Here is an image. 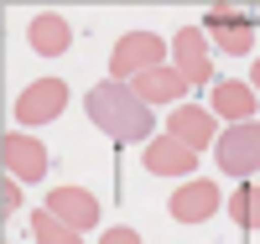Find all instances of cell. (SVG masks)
Wrapping results in <instances>:
<instances>
[{
  "label": "cell",
  "instance_id": "cell-1",
  "mask_svg": "<svg viewBox=\"0 0 260 244\" xmlns=\"http://www.w3.org/2000/svg\"><path fill=\"white\" fill-rule=\"evenodd\" d=\"M89 120L110 135L115 146H136V141H146L151 135V104L136 94L130 83H94V94H89Z\"/></svg>",
  "mask_w": 260,
  "mask_h": 244
},
{
  "label": "cell",
  "instance_id": "cell-2",
  "mask_svg": "<svg viewBox=\"0 0 260 244\" xmlns=\"http://www.w3.org/2000/svg\"><path fill=\"white\" fill-rule=\"evenodd\" d=\"M172 42H161L156 31H130L115 42V52H110V73L115 78H141L151 68H161V57H167Z\"/></svg>",
  "mask_w": 260,
  "mask_h": 244
},
{
  "label": "cell",
  "instance_id": "cell-3",
  "mask_svg": "<svg viewBox=\"0 0 260 244\" xmlns=\"http://www.w3.org/2000/svg\"><path fill=\"white\" fill-rule=\"evenodd\" d=\"M68 109V83L62 78H37L16 94V125H52Z\"/></svg>",
  "mask_w": 260,
  "mask_h": 244
},
{
  "label": "cell",
  "instance_id": "cell-4",
  "mask_svg": "<svg viewBox=\"0 0 260 244\" xmlns=\"http://www.w3.org/2000/svg\"><path fill=\"white\" fill-rule=\"evenodd\" d=\"M219 171H229V177L260 171V125L255 120H240L219 135Z\"/></svg>",
  "mask_w": 260,
  "mask_h": 244
},
{
  "label": "cell",
  "instance_id": "cell-5",
  "mask_svg": "<svg viewBox=\"0 0 260 244\" xmlns=\"http://www.w3.org/2000/svg\"><path fill=\"white\" fill-rule=\"evenodd\" d=\"M172 68L182 73V83H213V62H208V31L203 26H182L172 42Z\"/></svg>",
  "mask_w": 260,
  "mask_h": 244
},
{
  "label": "cell",
  "instance_id": "cell-6",
  "mask_svg": "<svg viewBox=\"0 0 260 244\" xmlns=\"http://www.w3.org/2000/svg\"><path fill=\"white\" fill-rule=\"evenodd\" d=\"M0 161H6V171L16 182H42V177H47V151H42L31 135H6Z\"/></svg>",
  "mask_w": 260,
  "mask_h": 244
},
{
  "label": "cell",
  "instance_id": "cell-7",
  "mask_svg": "<svg viewBox=\"0 0 260 244\" xmlns=\"http://www.w3.org/2000/svg\"><path fill=\"white\" fill-rule=\"evenodd\" d=\"M203 31L219 42L224 52L234 57H245L250 52V42H255V16H234V11H208L203 16Z\"/></svg>",
  "mask_w": 260,
  "mask_h": 244
},
{
  "label": "cell",
  "instance_id": "cell-8",
  "mask_svg": "<svg viewBox=\"0 0 260 244\" xmlns=\"http://www.w3.org/2000/svg\"><path fill=\"white\" fill-rule=\"evenodd\" d=\"M192 166H198V151L177 135H156L146 146V171H156V177H187Z\"/></svg>",
  "mask_w": 260,
  "mask_h": 244
},
{
  "label": "cell",
  "instance_id": "cell-9",
  "mask_svg": "<svg viewBox=\"0 0 260 244\" xmlns=\"http://www.w3.org/2000/svg\"><path fill=\"white\" fill-rule=\"evenodd\" d=\"M167 208H172L177 224H203L208 213H219V187H213V182H187V187L172 192Z\"/></svg>",
  "mask_w": 260,
  "mask_h": 244
},
{
  "label": "cell",
  "instance_id": "cell-10",
  "mask_svg": "<svg viewBox=\"0 0 260 244\" xmlns=\"http://www.w3.org/2000/svg\"><path fill=\"white\" fill-rule=\"evenodd\" d=\"M47 208L57 218H68L73 229H94L99 224V203H94V192H83V187H52Z\"/></svg>",
  "mask_w": 260,
  "mask_h": 244
},
{
  "label": "cell",
  "instance_id": "cell-11",
  "mask_svg": "<svg viewBox=\"0 0 260 244\" xmlns=\"http://www.w3.org/2000/svg\"><path fill=\"white\" fill-rule=\"evenodd\" d=\"M167 135H177V141H187L192 151H203V146L213 141V115H208V109H198V104H182V109H172Z\"/></svg>",
  "mask_w": 260,
  "mask_h": 244
},
{
  "label": "cell",
  "instance_id": "cell-12",
  "mask_svg": "<svg viewBox=\"0 0 260 244\" xmlns=\"http://www.w3.org/2000/svg\"><path fill=\"white\" fill-rule=\"evenodd\" d=\"M26 42H31V52L42 57H57V52H68V42H73V26L62 16H31V26H26Z\"/></svg>",
  "mask_w": 260,
  "mask_h": 244
},
{
  "label": "cell",
  "instance_id": "cell-13",
  "mask_svg": "<svg viewBox=\"0 0 260 244\" xmlns=\"http://www.w3.org/2000/svg\"><path fill=\"white\" fill-rule=\"evenodd\" d=\"M130 88H136V94H141L146 104H177V99L187 94L182 73H177V68H167V62H161V68H151V73H141Z\"/></svg>",
  "mask_w": 260,
  "mask_h": 244
},
{
  "label": "cell",
  "instance_id": "cell-14",
  "mask_svg": "<svg viewBox=\"0 0 260 244\" xmlns=\"http://www.w3.org/2000/svg\"><path fill=\"white\" fill-rule=\"evenodd\" d=\"M213 115H224V120H255V88L250 83H234V78H219L213 83Z\"/></svg>",
  "mask_w": 260,
  "mask_h": 244
},
{
  "label": "cell",
  "instance_id": "cell-15",
  "mask_svg": "<svg viewBox=\"0 0 260 244\" xmlns=\"http://www.w3.org/2000/svg\"><path fill=\"white\" fill-rule=\"evenodd\" d=\"M229 218H234L240 229H260V187H255V182H240V187H234Z\"/></svg>",
  "mask_w": 260,
  "mask_h": 244
},
{
  "label": "cell",
  "instance_id": "cell-16",
  "mask_svg": "<svg viewBox=\"0 0 260 244\" xmlns=\"http://www.w3.org/2000/svg\"><path fill=\"white\" fill-rule=\"evenodd\" d=\"M31 234H37L42 244H78L83 229H73L68 218H57V213H31Z\"/></svg>",
  "mask_w": 260,
  "mask_h": 244
},
{
  "label": "cell",
  "instance_id": "cell-17",
  "mask_svg": "<svg viewBox=\"0 0 260 244\" xmlns=\"http://www.w3.org/2000/svg\"><path fill=\"white\" fill-rule=\"evenodd\" d=\"M99 239H104V244H136V229H125V224H120V229H104Z\"/></svg>",
  "mask_w": 260,
  "mask_h": 244
},
{
  "label": "cell",
  "instance_id": "cell-18",
  "mask_svg": "<svg viewBox=\"0 0 260 244\" xmlns=\"http://www.w3.org/2000/svg\"><path fill=\"white\" fill-rule=\"evenodd\" d=\"M0 197H6V213H11V208H21V187L11 182V171H6V192H0Z\"/></svg>",
  "mask_w": 260,
  "mask_h": 244
},
{
  "label": "cell",
  "instance_id": "cell-19",
  "mask_svg": "<svg viewBox=\"0 0 260 244\" xmlns=\"http://www.w3.org/2000/svg\"><path fill=\"white\" fill-rule=\"evenodd\" d=\"M250 83H260V57H255V68H250Z\"/></svg>",
  "mask_w": 260,
  "mask_h": 244
}]
</instances>
